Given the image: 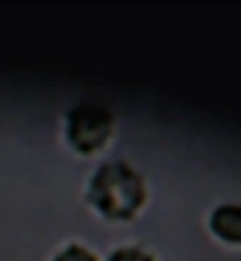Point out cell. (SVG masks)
<instances>
[{
    "mask_svg": "<svg viewBox=\"0 0 241 261\" xmlns=\"http://www.w3.org/2000/svg\"><path fill=\"white\" fill-rule=\"evenodd\" d=\"M88 198L110 218H130L144 201V188L140 177L129 166L107 163L92 179Z\"/></svg>",
    "mask_w": 241,
    "mask_h": 261,
    "instance_id": "cell-1",
    "label": "cell"
},
{
    "mask_svg": "<svg viewBox=\"0 0 241 261\" xmlns=\"http://www.w3.org/2000/svg\"><path fill=\"white\" fill-rule=\"evenodd\" d=\"M111 130L110 118L100 109H80L69 120V140L77 150L90 153L106 143Z\"/></svg>",
    "mask_w": 241,
    "mask_h": 261,
    "instance_id": "cell-2",
    "label": "cell"
},
{
    "mask_svg": "<svg viewBox=\"0 0 241 261\" xmlns=\"http://www.w3.org/2000/svg\"><path fill=\"white\" fill-rule=\"evenodd\" d=\"M54 261H97V258L88 248L80 244H71L57 254Z\"/></svg>",
    "mask_w": 241,
    "mask_h": 261,
    "instance_id": "cell-3",
    "label": "cell"
},
{
    "mask_svg": "<svg viewBox=\"0 0 241 261\" xmlns=\"http://www.w3.org/2000/svg\"><path fill=\"white\" fill-rule=\"evenodd\" d=\"M110 261H155V258L140 248L127 247V248H122L116 251L111 255Z\"/></svg>",
    "mask_w": 241,
    "mask_h": 261,
    "instance_id": "cell-4",
    "label": "cell"
}]
</instances>
